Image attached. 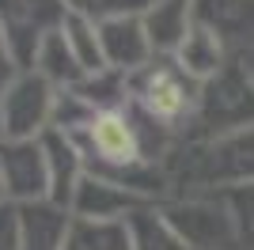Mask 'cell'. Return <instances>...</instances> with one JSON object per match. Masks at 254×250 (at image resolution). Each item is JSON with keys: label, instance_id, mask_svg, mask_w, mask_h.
<instances>
[{"label": "cell", "instance_id": "cell-1", "mask_svg": "<svg viewBox=\"0 0 254 250\" xmlns=\"http://www.w3.org/2000/svg\"><path fill=\"white\" fill-rule=\"evenodd\" d=\"M197 91H201V83L182 72L175 57H156L152 64L129 76V103L163 133H175V129L190 133Z\"/></svg>", "mask_w": 254, "mask_h": 250}, {"label": "cell", "instance_id": "cell-2", "mask_svg": "<svg viewBox=\"0 0 254 250\" xmlns=\"http://www.w3.org/2000/svg\"><path fill=\"white\" fill-rule=\"evenodd\" d=\"M182 182L190 193H224L254 182V125L220 140H193L182 156Z\"/></svg>", "mask_w": 254, "mask_h": 250}, {"label": "cell", "instance_id": "cell-3", "mask_svg": "<svg viewBox=\"0 0 254 250\" xmlns=\"http://www.w3.org/2000/svg\"><path fill=\"white\" fill-rule=\"evenodd\" d=\"M251 125H254V83L243 72V64L232 61L212 80L201 83L190 133L193 140H220L239 129H251Z\"/></svg>", "mask_w": 254, "mask_h": 250}, {"label": "cell", "instance_id": "cell-4", "mask_svg": "<svg viewBox=\"0 0 254 250\" xmlns=\"http://www.w3.org/2000/svg\"><path fill=\"white\" fill-rule=\"evenodd\" d=\"M159 208L186 250H239V231L220 193H179Z\"/></svg>", "mask_w": 254, "mask_h": 250}, {"label": "cell", "instance_id": "cell-5", "mask_svg": "<svg viewBox=\"0 0 254 250\" xmlns=\"http://www.w3.org/2000/svg\"><path fill=\"white\" fill-rule=\"evenodd\" d=\"M57 87L38 72H19L0 95V140H38L53 129Z\"/></svg>", "mask_w": 254, "mask_h": 250}, {"label": "cell", "instance_id": "cell-6", "mask_svg": "<svg viewBox=\"0 0 254 250\" xmlns=\"http://www.w3.org/2000/svg\"><path fill=\"white\" fill-rule=\"evenodd\" d=\"M64 19L61 0H0V34L8 42L11 57L27 72L34 61V50L42 46L50 31H57Z\"/></svg>", "mask_w": 254, "mask_h": 250}, {"label": "cell", "instance_id": "cell-7", "mask_svg": "<svg viewBox=\"0 0 254 250\" xmlns=\"http://www.w3.org/2000/svg\"><path fill=\"white\" fill-rule=\"evenodd\" d=\"M0 175L15 208L50 201V167H46L42 136L38 140H0Z\"/></svg>", "mask_w": 254, "mask_h": 250}, {"label": "cell", "instance_id": "cell-8", "mask_svg": "<svg viewBox=\"0 0 254 250\" xmlns=\"http://www.w3.org/2000/svg\"><path fill=\"white\" fill-rule=\"evenodd\" d=\"M99 38H103V61L114 72L133 76L144 64L156 61V50H152V38L144 31L140 15H122V19L99 23Z\"/></svg>", "mask_w": 254, "mask_h": 250}, {"label": "cell", "instance_id": "cell-9", "mask_svg": "<svg viewBox=\"0 0 254 250\" xmlns=\"http://www.w3.org/2000/svg\"><path fill=\"white\" fill-rule=\"evenodd\" d=\"M140 205H144V197H137L122 182L84 175V182L76 186V197L68 205V212L76 220H95V224H126V216Z\"/></svg>", "mask_w": 254, "mask_h": 250}, {"label": "cell", "instance_id": "cell-10", "mask_svg": "<svg viewBox=\"0 0 254 250\" xmlns=\"http://www.w3.org/2000/svg\"><path fill=\"white\" fill-rule=\"evenodd\" d=\"M193 23L209 27L232 57L254 46V0H193Z\"/></svg>", "mask_w": 254, "mask_h": 250}, {"label": "cell", "instance_id": "cell-11", "mask_svg": "<svg viewBox=\"0 0 254 250\" xmlns=\"http://www.w3.org/2000/svg\"><path fill=\"white\" fill-rule=\"evenodd\" d=\"M42 152H46V167H50V201L68 208L76 197V186L87 175V163H84L72 136L57 133V129L42 133Z\"/></svg>", "mask_w": 254, "mask_h": 250}, {"label": "cell", "instance_id": "cell-12", "mask_svg": "<svg viewBox=\"0 0 254 250\" xmlns=\"http://www.w3.org/2000/svg\"><path fill=\"white\" fill-rule=\"evenodd\" d=\"M72 212L53 201L19 205V250H64Z\"/></svg>", "mask_w": 254, "mask_h": 250}, {"label": "cell", "instance_id": "cell-13", "mask_svg": "<svg viewBox=\"0 0 254 250\" xmlns=\"http://www.w3.org/2000/svg\"><path fill=\"white\" fill-rule=\"evenodd\" d=\"M171 57H175V64H179L182 72L190 76V80H197V83L212 80L220 68H228V64L235 61L232 53H228V46H224L209 27H201V23H193L190 34L182 38V46L171 53Z\"/></svg>", "mask_w": 254, "mask_h": 250}, {"label": "cell", "instance_id": "cell-14", "mask_svg": "<svg viewBox=\"0 0 254 250\" xmlns=\"http://www.w3.org/2000/svg\"><path fill=\"white\" fill-rule=\"evenodd\" d=\"M140 19H144L156 57H171L193 27V0H152V8Z\"/></svg>", "mask_w": 254, "mask_h": 250}, {"label": "cell", "instance_id": "cell-15", "mask_svg": "<svg viewBox=\"0 0 254 250\" xmlns=\"http://www.w3.org/2000/svg\"><path fill=\"white\" fill-rule=\"evenodd\" d=\"M27 72H38L46 83H53L57 91H72L76 83L87 76L84 68H80V61L72 57V50H68V42H64V34H61V27L42 38V46L34 50V61H31Z\"/></svg>", "mask_w": 254, "mask_h": 250}, {"label": "cell", "instance_id": "cell-16", "mask_svg": "<svg viewBox=\"0 0 254 250\" xmlns=\"http://www.w3.org/2000/svg\"><path fill=\"white\" fill-rule=\"evenodd\" d=\"M126 235L133 250H186V243L175 235V228L167 224L159 201H144L140 208H133L126 216Z\"/></svg>", "mask_w": 254, "mask_h": 250}, {"label": "cell", "instance_id": "cell-17", "mask_svg": "<svg viewBox=\"0 0 254 250\" xmlns=\"http://www.w3.org/2000/svg\"><path fill=\"white\" fill-rule=\"evenodd\" d=\"M61 34H64V42H68L72 57L80 61V68H84L87 76L106 68V61H103V38H99V23H95V19H84V15L64 11Z\"/></svg>", "mask_w": 254, "mask_h": 250}, {"label": "cell", "instance_id": "cell-18", "mask_svg": "<svg viewBox=\"0 0 254 250\" xmlns=\"http://www.w3.org/2000/svg\"><path fill=\"white\" fill-rule=\"evenodd\" d=\"M80 99H84L91 110H122L129 106V76L114 72V68H103V72H91L72 87Z\"/></svg>", "mask_w": 254, "mask_h": 250}, {"label": "cell", "instance_id": "cell-19", "mask_svg": "<svg viewBox=\"0 0 254 250\" xmlns=\"http://www.w3.org/2000/svg\"><path fill=\"white\" fill-rule=\"evenodd\" d=\"M64 250H133L126 235V224H95V220H76L64 239Z\"/></svg>", "mask_w": 254, "mask_h": 250}, {"label": "cell", "instance_id": "cell-20", "mask_svg": "<svg viewBox=\"0 0 254 250\" xmlns=\"http://www.w3.org/2000/svg\"><path fill=\"white\" fill-rule=\"evenodd\" d=\"M61 4H64V11L95 19V23L122 19V15H144L152 8V0H61Z\"/></svg>", "mask_w": 254, "mask_h": 250}, {"label": "cell", "instance_id": "cell-21", "mask_svg": "<svg viewBox=\"0 0 254 250\" xmlns=\"http://www.w3.org/2000/svg\"><path fill=\"white\" fill-rule=\"evenodd\" d=\"M228 212L235 220V231H239V250H254V182L251 186H235L220 193Z\"/></svg>", "mask_w": 254, "mask_h": 250}, {"label": "cell", "instance_id": "cell-22", "mask_svg": "<svg viewBox=\"0 0 254 250\" xmlns=\"http://www.w3.org/2000/svg\"><path fill=\"white\" fill-rule=\"evenodd\" d=\"M0 250H19V208L0 205Z\"/></svg>", "mask_w": 254, "mask_h": 250}, {"label": "cell", "instance_id": "cell-23", "mask_svg": "<svg viewBox=\"0 0 254 250\" xmlns=\"http://www.w3.org/2000/svg\"><path fill=\"white\" fill-rule=\"evenodd\" d=\"M19 76V64H15V57H11L8 42H4V34H0V95L8 91V83Z\"/></svg>", "mask_w": 254, "mask_h": 250}, {"label": "cell", "instance_id": "cell-24", "mask_svg": "<svg viewBox=\"0 0 254 250\" xmlns=\"http://www.w3.org/2000/svg\"><path fill=\"white\" fill-rule=\"evenodd\" d=\"M235 61L243 64V72L251 76V83H254V46H251V50H247V53H239V57H235Z\"/></svg>", "mask_w": 254, "mask_h": 250}, {"label": "cell", "instance_id": "cell-25", "mask_svg": "<svg viewBox=\"0 0 254 250\" xmlns=\"http://www.w3.org/2000/svg\"><path fill=\"white\" fill-rule=\"evenodd\" d=\"M0 205H11V201H8V189H4V175H0Z\"/></svg>", "mask_w": 254, "mask_h": 250}]
</instances>
